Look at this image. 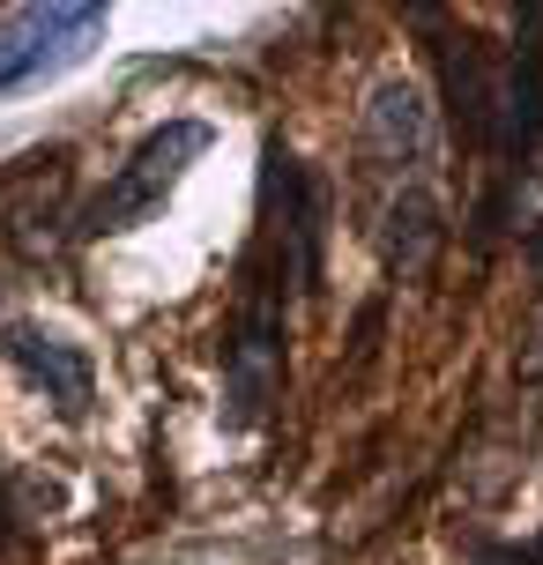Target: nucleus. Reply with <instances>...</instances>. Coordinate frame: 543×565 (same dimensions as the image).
Returning a JSON list of instances; mask_svg holds the SVG:
<instances>
[{
  "instance_id": "obj_5",
  "label": "nucleus",
  "mask_w": 543,
  "mask_h": 565,
  "mask_svg": "<svg viewBox=\"0 0 543 565\" xmlns=\"http://www.w3.org/2000/svg\"><path fill=\"white\" fill-rule=\"evenodd\" d=\"M432 254H439V209H432L425 186H402L395 209H387V268L395 276H425Z\"/></svg>"
},
{
  "instance_id": "obj_1",
  "label": "nucleus",
  "mask_w": 543,
  "mask_h": 565,
  "mask_svg": "<svg viewBox=\"0 0 543 565\" xmlns=\"http://www.w3.org/2000/svg\"><path fill=\"white\" fill-rule=\"evenodd\" d=\"M284 276H290V201L284 216L260 224L254 254L238 268V320H231L224 342V380H231L224 417L238 431H254L276 409V387H284Z\"/></svg>"
},
{
  "instance_id": "obj_6",
  "label": "nucleus",
  "mask_w": 543,
  "mask_h": 565,
  "mask_svg": "<svg viewBox=\"0 0 543 565\" xmlns=\"http://www.w3.org/2000/svg\"><path fill=\"white\" fill-rule=\"evenodd\" d=\"M8 521H15V513H8V491H0V536H8Z\"/></svg>"
},
{
  "instance_id": "obj_2",
  "label": "nucleus",
  "mask_w": 543,
  "mask_h": 565,
  "mask_svg": "<svg viewBox=\"0 0 543 565\" xmlns=\"http://www.w3.org/2000/svg\"><path fill=\"white\" fill-rule=\"evenodd\" d=\"M201 149H209V127H201V119H172L164 135H149L142 149H135V164H127L105 194L89 201L83 231H127L142 209H157V201L172 194L179 171H187V157H201Z\"/></svg>"
},
{
  "instance_id": "obj_4",
  "label": "nucleus",
  "mask_w": 543,
  "mask_h": 565,
  "mask_svg": "<svg viewBox=\"0 0 543 565\" xmlns=\"http://www.w3.org/2000/svg\"><path fill=\"white\" fill-rule=\"evenodd\" d=\"M365 157L380 164H417L425 157V97L409 83H372V105H365Z\"/></svg>"
},
{
  "instance_id": "obj_7",
  "label": "nucleus",
  "mask_w": 543,
  "mask_h": 565,
  "mask_svg": "<svg viewBox=\"0 0 543 565\" xmlns=\"http://www.w3.org/2000/svg\"><path fill=\"white\" fill-rule=\"evenodd\" d=\"M536 268H543V231H536Z\"/></svg>"
},
{
  "instance_id": "obj_3",
  "label": "nucleus",
  "mask_w": 543,
  "mask_h": 565,
  "mask_svg": "<svg viewBox=\"0 0 543 565\" xmlns=\"http://www.w3.org/2000/svg\"><path fill=\"white\" fill-rule=\"evenodd\" d=\"M8 358L30 387H45V402H60V417H83L97 372L67 335H45V328H8Z\"/></svg>"
}]
</instances>
